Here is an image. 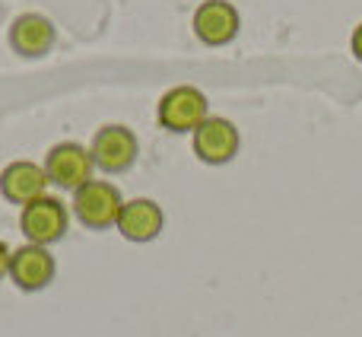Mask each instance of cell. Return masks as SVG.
<instances>
[{"label":"cell","instance_id":"cell-2","mask_svg":"<svg viewBox=\"0 0 362 337\" xmlns=\"http://www.w3.org/2000/svg\"><path fill=\"white\" fill-rule=\"evenodd\" d=\"M70 229V213L67 204L54 194H45V198L32 200L19 210V232L25 236V242L32 245H54L67 236Z\"/></svg>","mask_w":362,"mask_h":337},{"label":"cell","instance_id":"cell-12","mask_svg":"<svg viewBox=\"0 0 362 337\" xmlns=\"http://www.w3.org/2000/svg\"><path fill=\"white\" fill-rule=\"evenodd\" d=\"M10 255H13V251L6 249V242H0V280H4V277H10Z\"/></svg>","mask_w":362,"mask_h":337},{"label":"cell","instance_id":"cell-3","mask_svg":"<svg viewBox=\"0 0 362 337\" xmlns=\"http://www.w3.org/2000/svg\"><path fill=\"white\" fill-rule=\"evenodd\" d=\"M206 118H210V102L197 86H172L156 105L159 127L172 134H194Z\"/></svg>","mask_w":362,"mask_h":337},{"label":"cell","instance_id":"cell-1","mask_svg":"<svg viewBox=\"0 0 362 337\" xmlns=\"http://www.w3.org/2000/svg\"><path fill=\"white\" fill-rule=\"evenodd\" d=\"M121 207H124V198H121L118 185H112V181H105V178L86 181L80 191H74V200H70L74 217L80 219L86 229H95V232L118 226Z\"/></svg>","mask_w":362,"mask_h":337},{"label":"cell","instance_id":"cell-13","mask_svg":"<svg viewBox=\"0 0 362 337\" xmlns=\"http://www.w3.org/2000/svg\"><path fill=\"white\" fill-rule=\"evenodd\" d=\"M350 48L353 55H356V61H362V23L353 29V38H350Z\"/></svg>","mask_w":362,"mask_h":337},{"label":"cell","instance_id":"cell-6","mask_svg":"<svg viewBox=\"0 0 362 337\" xmlns=\"http://www.w3.org/2000/svg\"><path fill=\"white\" fill-rule=\"evenodd\" d=\"M242 134L229 118L210 115L204 125L194 131V156L206 166H226L238 156Z\"/></svg>","mask_w":362,"mask_h":337},{"label":"cell","instance_id":"cell-7","mask_svg":"<svg viewBox=\"0 0 362 337\" xmlns=\"http://www.w3.org/2000/svg\"><path fill=\"white\" fill-rule=\"evenodd\" d=\"M57 274V261L45 245H19L10 255V280L16 283L23 293H38V290H48L51 280Z\"/></svg>","mask_w":362,"mask_h":337},{"label":"cell","instance_id":"cell-11","mask_svg":"<svg viewBox=\"0 0 362 337\" xmlns=\"http://www.w3.org/2000/svg\"><path fill=\"white\" fill-rule=\"evenodd\" d=\"M163 226H165V213L153 198L124 200L121 217H118V232L127 242H137V245L153 242V239H159Z\"/></svg>","mask_w":362,"mask_h":337},{"label":"cell","instance_id":"cell-8","mask_svg":"<svg viewBox=\"0 0 362 337\" xmlns=\"http://www.w3.org/2000/svg\"><path fill=\"white\" fill-rule=\"evenodd\" d=\"M191 25L200 42L210 45V48H219V45L235 42L238 29H242V16H238L235 4H229V0H204L194 10Z\"/></svg>","mask_w":362,"mask_h":337},{"label":"cell","instance_id":"cell-4","mask_svg":"<svg viewBox=\"0 0 362 337\" xmlns=\"http://www.w3.org/2000/svg\"><path fill=\"white\" fill-rule=\"evenodd\" d=\"M93 153L86 150L76 140H64L54 144L45 153V175H48L51 185H57L61 191H80L86 181H93Z\"/></svg>","mask_w":362,"mask_h":337},{"label":"cell","instance_id":"cell-10","mask_svg":"<svg viewBox=\"0 0 362 337\" xmlns=\"http://www.w3.org/2000/svg\"><path fill=\"white\" fill-rule=\"evenodd\" d=\"M54 25L42 13H23V16L13 19L10 32H6V42L19 57H45L54 48Z\"/></svg>","mask_w":362,"mask_h":337},{"label":"cell","instance_id":"cell-9","mask_svg":"<svg viewBox=\"0 0 362 337\" xmlns=\"http://www.w3.org/2000/svg\"><path fill=\"white\" fill-rule=\"evenodd\" d=\"M48 175H45V166L32 163V159H13L10 166H4L0 172V194L10 204H32V200L45 198L48 194Z\"/></svg>","mask_w":362,"mask_h":337},{"label":"cell","instance_id":"cell-5","mask_svg":"<svg viewBox=\"0 0 362 337\" xmlns=\"http://www.w3.org/2000/svg\"><path fill=\"white\" fill-rule=\"evenodd\" d=\"M93 163L105 175H121L127 172L140 156V140L127 125H102L93 137Z\"/></svg>","mask_w":362,"mask_h":337}]
</instances>
